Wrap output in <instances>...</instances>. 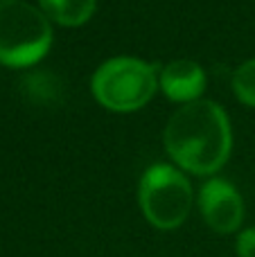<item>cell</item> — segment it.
I'll list each match as a JSON object with an SVG mask.
<instances>
[{"mask_svg":"<svg viewBox=\"0 0 255 257\" xmlns=\"http://www.w3.org/2000/svg\"><path fill=\"white\" fill-rule=\"evenodd\" d=\"M163 140L167 154L181 169L208 176L226 165L233 147V133L228 115L219 104L197 99L172 115Z\"/></svg>","mask_w":255,"mask_h":257,"instance_id":"6da1fadb","label":"cell"},{"mask_svg":"<svg viewBox=\"0 0 255 257\" xmlns=\"http://www.w3.org/2000/svg\"><path fill=\"white\" fill-rule=\"evenodd\" d=\"M52 45L50 18L23 0L0 3V63L27 68L39 63Z\"/></svg>","mask_w":255,"mask_h":257,"instance_id":"7a4b0ae2","label":"cell"},{"mask_svg":"<svg viewBox=\"0 0 255 257\" xmlns=\"http://www.w3.org/2000/svg\"><path fill=\"white\" fill-rule=\"evenodd\" d=\"M93 95L104 108L131 113L143 108L158 88L154 66L136 57H115L104 61L90 81Z\"/></svg>","mask_w":255,"mask_h":257,"instance_id":"3957f363","label":"cell"},{"mask_svg":"<svg viewBox=\"0 0 255 257\" xmlns=\"http://www.w3.org/2000/svg\"><path fill=\"white\" fill-rule=\"evenodd\" d=\"M138 203L152 226L158 230H174L192 210V187L181 169L156 163L140 178Z\"/></svg>","mask_w":255,"mask_h":257,"instance_id":"277c9868","label":"cell"},{"mask_svg":"<svg viewBox=\"0 0 255 257\" xmlns=\"http://www.w3.org/2000/svg\"><path fill=\"white\" fill-rule=\"evenodd\" d=\"M199 208L212 230L230 235L242 226L244 203L239 192L224 178H210L199 192Z\"/></svg>","mask_w":255,"mask_h":257,"instance_id":"5b68a950","label":"cell"},{"mask_svg":"<svg viewBox=\"0 0 255 257\" xmlns=\"http://www.w3.org/2000/svg\"><path fill=\"white\" fill-rule=\"evenodd\" d=\"M158 86L174 102L192 104L206 90V72L199 63L179 59V61H172L163 68L161 77H158Z\"/></svg>","mask_w":255,"mask_h":257,"instance_id":"8992f818","label":"cell"},{"mask_svg":"<svg viewBox=\"0 0 255 257\" xmlns=\"http://www.w3.org/2000/svg\"><path fill=\"white\" fill-rule=\"evenodd\" d=\"M41 12L66 27L84 25L95 14L97 0H39Z\"/></svg>","mask_w":255,"mask_h":257,"instance_id":"52a82bcc","label":"cell"},{"mask_svg":"<svg viewBox=\"0 0 255 257\" xmlns=\"http://www.w3.org/2000/svg\"><path fill=\"white\" fill-rule=\"evenodd\" d=\"M233 93L246 106H255V59L244 61L233 75Z\"/></svg>","mask_w":255,"mask_h":257,"instance_id":"ba28073f","label":"cell"},{"mask_svg":"<svg viewBox=\"0 0 255 257\" xmlns=\"http://www.w3.org/2000/svg\"><path fill=\"white\" fill-rule=\"evenodd\" d=\"M235 250L239 257H255V228H246L239 232Z\"/></svg>","mask_w":255,"mask_h":257,"instance_id":"9c48e42d","label":"cell"},{"mask_svg":"<svg viewBox=\"0 0 255 257\" xmlns=\"http://www.w3.org/2000/svg\"><path fill=\"white\" fill-rule=\"evenodd\" d=\"M0 3H5V0H0Z\"/></svg>","mask_w":255,"mask_h":257,"instance_id":"30bf717a","label":"cell"}]
</instances>
